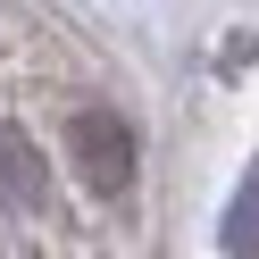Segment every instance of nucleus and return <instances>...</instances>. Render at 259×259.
I'll use <instances>...</instances> for the list:
<instances>
[{
	"instance_id": "1",
	"label": "nucleus",
	"mask_w": 259,
	"mask_h": 259,
	"mask_svg": "<svg viewBox=\"0 0 259 259\" xmlns=\"http://www.w3.org/2000/svg\"><path fill=\"white\" fill-rule=\"evenodd\" d=\"M67 167H75V184L92 201H117L134 184V125L117 109H75L67 117Z\"/></svg>"
},
{
	"instance_id": "2",
	"label": "nucleus",
	"mask_w": 259,
	"mask_h": 259,
	"mask_svg": "<svg viewBox=\"0 0 259 259\" xmlns=\"http://www.w3.org/2000/svg\"><path fill=\"white\" fill-rule=\"evenodd\" d=\"M42 184H51V167H42V151L17 134V125H0V201L9 209H34Z\"/></svg>"
}]
</instances>
